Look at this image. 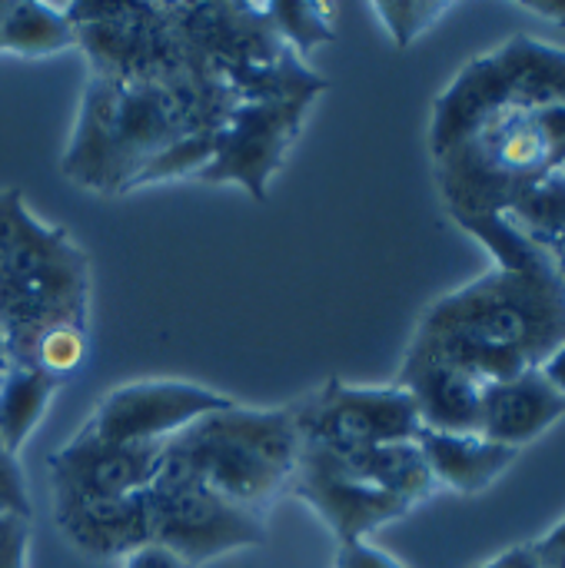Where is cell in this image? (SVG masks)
I'll return each mask as SVG.
<instances>
[{
  "label": "cell",
  "mask_w": 565,
  "mask_h": 568,
  "mask_svg": "<svg viewBox=\"0 0 565 568\" xmlns=\"http://www.w3.org/2000/svg\"><path fill=\"white\" fill-rule=\"evenodd\" d=\"M563 343L565 280L556 260L536 250L436 300L410 346L496 386L539 369Z\"/></svg>",
  "instance_id": "cell-1"
},
{
  "label": "cell",
  "mask_w": 565,
  "mask_h": 568,
  "mask_svg": "<svg viewBox=\"0 0 565 568\" xmlns=\"http://www.w3.org/2000/svg\"><path fill=\"white\" fill-rule=\"evenodd\" d=\"M240 97L216 70L173 80L90 73L60 170L90 190L127 193L133 176L170 143L216 130Z\"/></svg>",
  "instance_id": "cell-2"
},
{
  "label": "cell",
  "mask_w": 565,
  "mask_h": 568,
  "mask_svg": "<svg viewBox=\"0 0 565 568\" xmlns=\"http://www.w3.org/2000/svg\"><path fill=\"white\" fill-rule=\"evenodd\" d=\"M90 260L63 226L40 223L20 190H0V339L7 363H30L60 323L87 326Z\"/></svg>",
  "instance_id": "cell-3"
},
{
  "label": "cell",
  "mask_w": 565,
  "mask_h": 568,
  "mask_svg": "<svg viewBox=\"0 0 565 568\" xmlns=\"http://www.w3.org/2000/svg\"><path fill=\"white\" fill-rule=\"evenodd\" d=\"M563 166L565 106H506L436 160V180L453 220L493 216Z\"/></svg>",
  "instance_id": "cell-4"
},
{
  "label": "cell",
  "mask_w": 565,
  "mask_h": 568,
  "mask_svg": "<svg viewBox=\"0 0 565 568\" xmlns=\"http://www.w3.org/2000/svg\"><path fill=\"white\" fill-rule=\"evenodd\" d=\"M170 446L216 496L256 516H266L270 503L290 489L303 453L293 406L246 409L236 403L203 416Z\"/></svg>",
  "instance_id": "cell-5"
},
{
  "label": "cell",
  "mask_w": 565,
  "mask_h": 568,
  "mask_svg": "<svg viewBox=\"0 0 565 568\" xmlns=\"http://www.w3.org/2000/svg\"><path fill=\"white\" fill-rule=\"evenodd\" d=\"M506 106H565V50L529 33L470 60L436 97L430 123V153L440 160L466 140L490 113Z\"/></svg>",
  "instance_id": "cell-6"
},
{
  "label": "cell",
  "mask_w": 565,
  "mask_h": 568,
  "mask_svg": "<svg viewBox=\"0 0 565 568\" xmlns=\"http://www.w3.org/2000/svg\"><path fill=\"white\" fill-rule=\"evenodd\" d=\"M143 499L150 516V542L170 549L190 568L266 542V516L216 496L170 443L160 453Z\"/></svg>",
  "instance_id": "cell-7"
},
{
  "label": "cell",
  "mask_w": 565,
  "mask_h": 568,
  "mask_svg": "<svg viewBox=\"0 0 565 568\" xmlns=\"http://www.w3.org/2000/svg\"><path fill=\"white\" fill-rule=\"evenodd\" d=\"M303 446L326 453L416 443L423 433L413 396L403 386H350L330 379L313 396L293 403Z\"/></svg>",
  "instance_id": "cell-8"
},
{
  "label": "cell",
  "mask_w": 565,
  "mask_h": 568,
  "mask_svg": "<svg viewBox=\"0 0 565 568\" xmlns=\"http://www.w3.org/2000/svg\"><path fill=\"white\" fill-rule=\"evenodd\" d=\"M316 97H263L236 100L226 120L216 126L213 160L196 173L200 183H236L256 203H266L270 176L283 166L290 146L296 143L303 120Z\"/></svg>",
  "instance_id": "cell-9"
},
{
  "label": "cell",
  "mask_w": 565,
  "mask_h": 568,
  "mask_svg": "<svg viewBox=\"0 0 565 568\" xmlns=\"http://www.w3.org/2000/svg\"><path fill=\"white\" fill-rule=\"evenodd\" d=\"M230 406V396L186 379H137L110 389L83 423V433L117 446H160Z\"/></svg>",
  "instance_id": "cell-10"
},
{
  "label": "cell",
  "mask_w": 565,
  "mask_h": 568,
  "mask_svg": "<svg viewBox=\"0 0 565 568\" xmlns=\"http://www.w3.org/2000/svg\"><path fill=\"white\" fill-rule=\"evenodd\" d=\"M290 489L330 526L340 546L366 542L380 526L403 519L413 506L340 473L326 453L303 449Z\"/></svg>",
  "instance_id": "cell-11"
},
{
  "label": "cell",
  "mask_w": 565,
  "mask_h": 568,
  "mask_svg": "<svg viewBox=\"0 0 565 568\" xmlns=\"http://www.w3.org/2000/svg\"><path fill=\"white\" fill-rule=\"evenodd\" d=\"M160 446H117L90 433H77L63 449H57L50 466V493L57 499H120L143 493L153 483Z\"/></svg>",
  "instance_id": "cell-12"
},
{
  "label": "cell",
  "mask_w": 565,
  "mask_h": 568,
  "mask_svg": "<svg viewBox=\"0 0 565 568\" xmlns=\"http://www.w3.org/2000/svg\"><path fill=\"white\" fill-rule=\"evenodd\" d=\"M396 386H403L413 396L423 429L480 433L486 383H480L466 369L450 366V363L410 346L403 369L396 376Z\"/></svg>",
  "instance_id": "cell-13"
},
{
  "label": "cell",
  "mask_w": 565,
  "mask_h": 568,
  "mask_svg": "<svg viewBox=\"0 0 565 568\" xmlns=\"http://www.w3.org/2000/svg\"><path fill=\"white\" fill-rule=\"evenodd\" d=\"M53 523L77 552L93 559H127L150 542L143 493L120 499H57Z\"/></svg>",
  "instance_id": "cell-14"
},
{
  "label": "cell",
  "mask_w": 565,
  "mask_h": 568,
  "mask_svg": "<svg viewBox=\"0 0 565 568\" xmlns=\"http://www.w3.org/2000/svg\"><path fill=\"white\" fill-rule=\"evenodd\" d=\"M565 416V396H559L539 369H529L509 383L486 386L483 413H480V436L523 449L536 443L549 426Z\"/></svg>",
  "instance_id": "cell-15"
},
{
  "label": "cell",
  "mask_w": 565,
  "mask_h": 568,
  "mask_svg": "<svg viewBox=\"0 0 565 568\" xmlns=\"http://www.w3.org/2000/svg\"><path fill=\"white\" fill-rule=\"evenodd\" d=\"M416 446L436 479L440 489H453L460 496H476L490 489L519 456V449L500 446L480 433H433L423 429Z\"/></svg>",
  "instance_id": "cell-16"
},
{
  "label": "cell",
  "mask_w": 565,
  "mask_h": 568,
  "mask_svg": "<svg viewBox=\"0 0 565 568\" xmlns=\"http://www.w3.org/2000/svg\"><path fill=\"white\" fill-rule=\"evenodd\" d=\"M303 449H310V446H303ZM320 453H326V449H320ZM326 456L350 479L366 483L380 493H390V496L403 499L406 506H416L440 489L416 443H393V446L326 453Z\"/></svg>",
  "instance_id": "cell-17"
},
{
  "label": "cell",
  "mask_w": 565,
  "mask_h": 568,
  "mask_svg": "<svg viewBox=\"0 0 565 568\" xmlns=\"http://www.w3.org/2000/svg\"><path fill=\"white\" fill-rule=\"evenodd\" d=\"M60 386V379L33 363H7L0 369V449L7 456L17 459Z\"/></svg>",
  "instance_id": "cell-18"
},
{
  "label": "cell",
  "mask_w": 565,
  "mask_h": 568,
  "mask_svg": "<svg viewBox=\"0 0 565 568\" xmlns=\"http://www.w3.org/2000/svg\"><path fill=\"white\" fill-rule=\"evenodd\" d=\"M77 47V27L67 3L43 0H3L0 10V53L50 57Z\"/></svg>",
  "instance_id": "cell-19"
},
{
  "label": "cell",
  "mask_w": 565,
  "mask_h": 568,
  "mask_svg": "<svg viewBox=\"0 0 565 568\" xmlns=\"http://www.w3.org/2000/svg\"><path fill=\"white\" fill-rule=\"evenodd\" d=\"M506 216L533 246L559 260L565 250V170H556L546 180L533 183L506 210Z\"/></svg>",
  "instance_id": "cell-20"
},
{
  "label": "cell",
  "mask_w": 565,
  "mask_h": 568,
  "mask_svg": "<svg viewBox=\"0 0 565 568\" xmlns=\"http://www.w3.org/2000/svg\"><path fill=\"white\" fill-rule=\"evenodd\" d=\"M250 3L296 57L336 37L330 23L333 3H320V0H270V3L250 0Z\"/></svg>",
  "instance_id": "cell-21"
},
{
  "label": "cell",
  "mask_w": 565,
  "mask_h": 568,
  "mask_svg": "<svg viewBox=\"0 0 565 568\" xmlns=\"http://www.w3.org/2000/svg\"><path fill=\"white\" fill-rule=\"evenodd\" d=\"M30 363L40 366L43 373H50L53 379L67 383L87 363V326H77V323L50 326L37 339V346L30 353Z\"/></svg>",
  "instance_id": "cell-22"
},
{
  "label": "cell",
  "mask_w": 565,
  "mask_h": 568,
  "mask_svg": "<svg viewBox=\"0 0 565 568\" xmlns=\"http://www.w3.org/2000/svg\"><path fill=\"white\" fill-rule=\"evenodd\" d=\"M453 3L450 0H376L373 13L383 20L396 47H410L423 37Z\"/></svg>",
  "instance_id": "cell-23"
},
{
  "label": "cell",
  "mask_w": 565,
  "mask_h": 568,
  "mask_svg": "<svg viewBox=\"0 0 565 568\" xmlns=\"http://www.w3.org/2000/svg\"><path fill=\"white\" fill-rule=\"evenodd\" d=\"M336 568H406V566L366 539V542H350V546H340Z\"/></svg>",
  "instance_id": "cell-24"
},
{
  "label": "cell",
  "mask_w": 565,
  "mask_h": 568,
  "mask_svg": "<svg viewBox=\"0 0 565 568\" xmlns=\"http://www.w3.org/2000/svg\"><path fill=\"white\" fill-rule=\"evenodd\" d=\"M529 549H533V559L539 568H565V519L556 529H549L543 539H536Z\"/></svg>",
  "instance_id": "cell-25"
},
{
  "label": "cell",
  "mask_w": 565,
  "mask_h": 568,
  "mask_svg": "<svg viewBox=\"0 0 565 568\" xmlns=\"http://www.w3.org/2000/svg\"><path fill=\"white\" fill-rule=\"evenodd\" d=\"M120 568H190V566H186L180 556H173L170 549L147 542V546H140V549H133L127 559H120Z\"/></svg>",
  "instance_id": "cell-26"
},
{
  "label": "cell",
  "mask_w": 565,
  "mask_h": 568,
  "mask_svg": "<svg viewBox=\"0 0 565 568\" xmlns=\"http://www.w3.org/2000/svg\"><path fill=\"white\" fill-rule=\"evenodd\" d=\"M539 373L546 376V383H549L559 396H565V343L563 346H556V349L543 359Z\"/></svg>",
  "instance_id": "cell-27"
},
{
  "label": "cell",
  "mask_w": 565,
  "mask_h": 568,
  "mask_svg": "<svg viewBox=\"0 0 565 568\" xmlns=\"http://www.w3.org/2000/svg\"><path fill=\"white\" fill-rule=\"evenodd\" d=\"M476 568H539L536 566V559H533V549L529 546H516V549H506L503 556H496V559H490V562H483V566Z\"/></svg>",
  "instance_id": "cell-28"
},
{
  "label": "cell",
  "mask_w": 565,
  "mask_h": 568,
  "mask_svg": "<svg viewBox=\"0 0 565 568\" xmlns=\"http://www.w3.org/2000/svg\"><path fill=\"white\" fill-rule=\"evenodd\" d=\"M516 7L533 10V13H539L543 20L556 23V27H565V0H523V3H516Z\"/></svg>",
  "instance_id": "cell-29"
},
{
  "label": "cell",
  "mask_w": 565,
  "mask_h": 568,
  "mask_svg": "<svg viewBox=\"0 0 565 568\" xmlns=\"http://www.w3.org/2000/svg\"><path fill=\"white\" fill-rule=\"evenodd\" d=\"M27 546H30V532L0 546V568H27Z\"/></svg>",
  "instance_id": "cell-30"
},
{
  "label": "cell",
  "mask_w": 565,
  "mask_h": 568,
  "mask_svg": "<svg viewBox=\"0 0 565 568\" xmlns=\"http://www.w3.org/2000/svg\"><path fill=\"white\" fill-rule=\"evenodd\" d=\"M556 266H559V273H563V280H565V250L559 253V260H556Z\"/></svg>",
  "instance_id": "cell-31"
},
{
  "label": "cell",
  "mask_w": 565,
  "mask_h": 568,
  "mask_svg": "<svg viewBox=\"0 0 565 568\" xmlns=\"http://www.w3.org/2000/svg\"><path fill=\"white\" fill-rule=\"evenodd\" d=\"M7 366V349H3V339H0V369Z\"/></svg>",
  "instance_id": "cell-32"
},
{
  "label": "cell",
  "mask_w": 565,
  "mask_h": 568,
  "mask_svg": "<svg viewBox=\"0 0 565 568\" xmlns=\"http://www.w3.org/2000/svg\"><path fill=\"white\" fill-rule=\"evenodd\" d=\"M563 170H565V166H563Z\"/></svg>",
  "instance_id": "cell-33"
}]
</instances>
